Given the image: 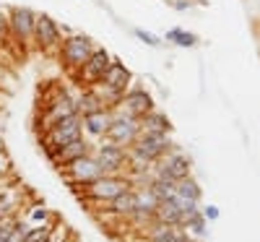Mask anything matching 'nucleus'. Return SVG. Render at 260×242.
Masks as SVG:
<instances>
[{
  "label": "nucleus",
  "mask_w": 260,
  "mask_h": 242,
  "mask_svg": "<svg viewBox=\"0 0 260 242\" xmlns=\"http://www.w3.org/2000/svg\"><path fill=\"white\" fill-rule=\"evenodd\" d=\"M75 193H78L81 201H94V203H110L115 201L120 193L133 190L135 183L133 177L128 175H102L97 177L94 183H86V185H70Z\"/></svg>",
  "instance_id": "1"
},
{
  "label": "nucleus",
  "mask_w": 260,
  "mask_h": 242,
  "mask_svg": "<svg viewBox=\"0 0 260 242\" xmlns=\"http://www.w3.org/2000/svg\"><path fill=\"white\" fill-rule=\"evenodd\" d=\"M78 138H83V120L78 115H70V117L57 120L55 125H50L42 133V148H44V154H47V159H52L60 146L73 143Z\"/></svg>",
  "instance_id": "2"
},
{
  "label": "nucleus",
  "mask_w": 260,
  "mask_h": 242,
  "mask_svg": "<svg viewBox=\"0 0 260 242\" xmlns=\"http://www.w3.org/2000/svg\"><path fill=\"white\" fill-rule=\"evenodd\" d=\"M91 52H94V42L83 34H73V37L63 39L57 57H60V63H63V68L68 70V75H73L91 57Z\"/></svg>",
  "instance_id": "3"
},
{
  "label": "nucleus",
  "mask_w": 260,
  "mask_h": 242,
  "mask_svg": "<svg viewBox=\"0 0 260 242\" xmlns=\"http://www.w3.org/2000/svg\"><path fill=\"white\" fill-rule=\"evenodd\" d=\"M112 55L107 52L104 47H94V52H91V57L86 60V63L75 70L70 78L78 84L81 89H91V86H97L99 84V78L104 75V70L110 68V63H112Z\"/></svg>",
  "instance_id": "4"
},
{
  "label": "nucleus",
  "mask_w": 260,
  "mask_h": 242,
  "mask_svg": "<svg viewBox=\"0 0 260 242\" xmlns=\"http://www.w3.org/2000/svg\"><path fill=\"white\" fill-rule=\"evenodd\" d=\"M138 135H141V125H138V120H135V117H128V115H122V112H115L112 123H110V128H107V133H104V138H102V141L130 148L135 141H138Z\"/></svg>",
  "instance_id": "5"
},
{
  "label": "nucleus",
  "mask_w": 260,
  "mask_h": 242,
  "mask_svg": "<svg viewBox=\"0 0 260 242\" xmlns=\"http://www.w3.org/2000/svg\"><path fill=\"white\" fill-rule=\"evenodd\" d=\"M94 156H97L104 175H125L128 172V148L125 146H115V143L102 141L94 148Z\"/></svg>",
  "instance_id": "6"
},
{
  "label": "nucleus",
  "mask_w": 260,
  "mask_h": 242,
  "mask_svg": "<svg viewBox=\"0 0 260 242\" xmlns=\"http://www.w3.org/2000/svg\"><path fill=\"white\" fill-rule=\"evenodd\" d=\"M60 172H63V177L68 180V185H86V183H94L97 177L104 175L97 156H94V151H91L89 156H81V159L70 162L68 167H63Z\"/></svg>",
  "instance_id": "7"
},
{
  "label": "nucleus",
  "mask_w": 260,
  "mask_h": 242,
  "mask_svg": "<svg viewBox=\"0 0 260 242\" xmlns=\"http://www.w3.org/2000/svg\"><path fill=\"white\" fill-rule=\"evenodd\" d=\"M34 42L42 52L55 55L60 52V44H63V34H60L57 24L47 16V13H37V21H34Z\"/></svg>",
  "instance_id": "8"
},
{
  "label": "nucleus",
  "mask_w": 260,
  "mask_h": 242,
  "mask_svg": "<svg viewBox=\"0 0 260 242\" xmlns=\"http://www.w3.org/2000/svg\"><path fill=\"white\" fill-rule=\"evenodd\" d=\"M151 175L164 177V180H172V183H177V180H185V177H190V159H188L185 154H180V151L172 148L169 154H164V156L154 164Z\"/></svg>",
  "instance_id": "9"
},
{
  "label": "nucleus",
  "mask_w": 260,
  "mask_h": 242,
  "mask_svg": "<svg viewBox=\"0 0 260 242\" xmlns=\"http://www.w3.org/2000/svg\"><path fill=\"white\" fill-rule=\"evenodd\" d=\"M151 110H154V99H151V94L146 92V89L135 86V89H128V92H125V97L120 99V104H117L115 112H122V115H128V117L141 120V117L148 115Z\"/></svg>",
  "instance_id": "10"
},
{
  "label": "nucleus",
  "mask_w": 260,
  "mask_h": 242,
  "mask_svg": "<svg viewBox=\"0 0 260 242\" xmlns=\"http://www.w3.org/2000/svg\"><path fill=\"white\" fill-rule=\"evenodd\" d=\"M34 21H37V13H34V11H29V8H24V6L11 8V13H8L11 37L19 39V42L34 39Z\"/></svg>",
  "instance_id": "11"
},
{
  "label": "nucleus",
  "mask_w": 260,
  "mask_h": 242,
  "mask_svg": "<svg viewBox=\"0 0 260 242\" xmlns=\"http://www.w3.org/2000/svg\"><path fill=\"white\" fill-rule=\"evenodd\" d=\"M91 143L86 141V138H78V141H73V143H65V146H60L57 151H55V156L50 159L57 170H63V167H68L70 162H75V159H81V156H89L91 154Z\"/></svg>",
  "instance_id": "12"
},
{
  "label": "nucleus",
  "mask_w": 260,
  "mask_h": 242,
  "mask_svg": "<svg viewBox=\"0 0 260 242\" xmlns=\"http://www.w3.org/2000/svg\"><path fill=\"white\" fill-rule=\"evenodd\" d=\"M110 208V214H115V216H120V219H128L130 221V216L138 211V188H133V190H125V193H120L115 201H110L107 203Z\"/></svg>",
  "instance_id": "13"
},
{
  "label": "nucleus",
  "mask_w": 260,
  "mask_h": 242,
  "mask_svg": "<svg viewBox=\"0 0 260 242\" xmlns=\"http://www.w3.org/2000/svg\"><path fill=\"white\" fill-rule=\"evenodd\" d=\"M146 242H190V234L182 226H169V224H151Z\"/></svg>",
  "instance_id": "14"
},
{
  "label": "nucleus",
  "mask_w": 260,
  "mask_h": 242,
  "mask_svg": "<svg viewBox=\"0 0 260 242\" xmlns=\"http://www.w3.org/2000/svg\"><path fill=\"white\" fill-rule=\"evenodd\" d=\"M115 112L112 110H99V112H91V115H83V130L91 135V138H104L107 128H110Z\"/></svg>",
  "instance_id": "15"
},
{
  "label": "nucleus",
  "mask_w": 260,
  "mask_h": 242,
  "mask_svg": "<svg viewBox=\"0 0 260 242\" xmlns=\"http://www.w3.org/2000/svg\"><path fill=\"white\" fill-rule=\"evenodd\" d=\"M99 110H110V107L104 104L102 94L97 92L94 86H91V89H83V92L78 94V99H75V112H78V117L91 115V112H99Z\"/></svg>",
  "instance_id": "16"
},
{
  "label": "nucleus",
  "mask_w": 260,
  "mask_h": 242,
  "mask_svg": "<svg viewBox=\"0 0 260 242\" xmlns=\"http://www.w3.org/2000/svg\"><path fill=\"white\" fill-rule=\"evenodd\" d=\"M138 125H141V135L146 133H169L172 130V123H169V117L156 112V110H151L148 115H143L138 120Z\"/></svg>",
  "instance_id": "17"
},
{
  "label": "nucleus",
  "mask_w": 260,
  "mask_h": 242,
  "mask_svg": "<svg viewBox=\"0 0 260 242\" xmlns=\"http://www.w3.org/2000/svg\"><path fill=\"white\" fill-rule=\"evenodd\" d=\"M175 195L182 198V201L198 203V201H201V188H198V183L193 177H185V180H177V183H175Z\"/></svg>",
  "instance_id": "18"
},
{
  "label": "nucleus",
  "mask_w": 260,
  "mask_h": 242,
  "mask_svg": "<svg viewBox=\"0 0 260 242\" xmlns=\"http://www.w3.org/2000/svg\"><path fill=\"white\" fill-rule=\"evenodd\" d=\"M52 221H42V224H34V226H26V232L21 237V242H47L50 234H52Z\"/></svg>",
  "instance_id": "19"
},
{
  "label": "nucleus",
  "mask_w": 260,
  "mask_h": 242,
  "mask_svg": "<svg viewBox=\"0 0 260 242\" xmlns=\"http://www.w3.org/2000/svg\"><path fill=\"white\" fill-rule=\"evenodd\" d=\"M166 39H169V42H177L180 47H195V44H198V37L182 32V29H172V32H166Z\"/></svg>",
  "instance_id": "20"
},
{
  "label": "nucleus",
  "mask_w": 260,
  "mask_h": 242,
  "mask_svg": "<svg viewBox=\"0 0 260 242\" xmlns=\"http://www.w3.org/2000/svg\"><path fill=\"white\" fill-rule=\"evenodd\" d=\"M68 237H70V229H68V226L55 221V226H52V234H50V239H47V242H68Z\"/></svg>",
  "instance_id": "21"
},
{
  "label": "nucleus",
  "mask_w": 260,
  "mask_h": 242,
  "mask_svg": "<svg viewBox=\"0 0 260 242\" xmlns=\"http://www.w3.org/2000/svg\"><path fill=\"white\" fill-rule=\"evenodd\" d=\"M135 37H138L141 42H146L148 47H159V37H154V34H148V32H143V29H135Z\"/></svg>",
  "instance_id": "22"
},
{
  "label": "nucleus",
  "mask_w": 260,
  "mask_h": 242,
  "mask_svg": "<svg viewBox=\"0 0 260 242\" xmlns=\"http://www.w3.org/2000/svg\"><path fill=\"white\" fill-rule=\"evenodd\" d=\"M203 216H206V221H216L219 219V208L216 206H206L203 208Z\"/></svg>",
  "instance_id": "23"
},
{
  "label": "nucleus",
  "mask_w": 260,
  "mask_h": 242,
  "mask_svg": "<svg viewBox=\"0 0 260 242\" xmlns=\"http://www.w3.org/2000/svg\"><path fill=\"white\" fill-rule=\"evenodd\" d=\"M47 214H50V211L44 208V206H39V208H34V211H32V216H34V221H44V219H47Z\"/></svg>",
  "instance_id": "24"
}]
</instances>
